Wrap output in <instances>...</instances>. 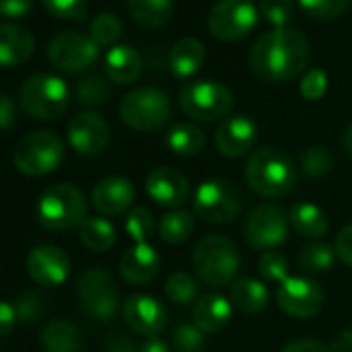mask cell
Instances as JSON below:
<instances>
[{
  "label": "cell",
  "instance_id": "cell-5",
  "mask_svg": "<svg viewBox=\"0 0 352 352\" xmlns=\"http://www.w3.org/2000/svg\"><path fill=\"white\" fill-rule=\"evenodd\" d=\"M21 108L36 120H54L63 116L71 102L69 85L50 73H36L21 85Z\"/></svg>",
  "mask_w": 352,
  "mask_h": 352
},
{
  "label": "cell",
  "instance_id": "cell-8",
  "mask_svg": "<svg viewBox=\"0 0 352 352\" xmlns=\"http://www.w3.org/2000/svg\"><path fill=\"white\" fill-rule=\"evenodd\" d=\"M181 110L201 122H214L230 114L234 106L232 91L216 81H193L181 89Z\"/></svg>",
  "mask_w": 352,
  "mask_h": 352
},
{
  "label": "cell",
  "instance_id": "cell-3",
  "mask_svg": "<svg viewBox=\"0 0 352 352\" xmlns=\"http://www.w3.org/2000/svg\"><path fill=\"white\" fill-rule=\"evenodd\" d=\"M193 267L199 280L210 288H226L234 284L241 270L236 245L222 234L204 236L193 251Z\"/></svg>",
  "mask_w": 352,
  "mask_h": 352
},
{
  "label": "cell",
  "instance_id": "cell-49",
  "mask_svg": "<svg viewBox=\"0 0 352 352\" xmlns=\"http://www.w3.org/2000/svg\"><path fill=\"white\" fill-rule=\"evenodd\" d=\"M17 120V106L13 98L7 94H0V131H7L15 124Z\"/></svg>",
  "mask_w": 352,
  "mask_h": 352
},
{
  "label": "cell",
  "instance_id": "cell-32",
  "mask_svg": "<svg viewBox=\"0 0 352 352\" xmlns=\"http://www.w3.org/2000/svg\"><path fill=\"white\" fill-rule=\"evenodd\" d=\"M160 239L168 245H181L191 239L195 230V218L187 210H174L160 220Z\"/></svg>",
  "mask_w": 352,
  "mask_h": 352
},
{
  "label": "cell",
  "instance_id": "cell-4",
  "mask_svg": "<svg viewBox=\"0 0 352 352\" xmlns=\"http://www.w3.org/2000/svg\"><path fill=\"white\" fill-rule=\"evenodd\" d=\"M87 220V201L83 193L71 185L60 183L46 189L38 201V222L48 230H73Z\"/></svg>",
  "mask_w": 352,
  "mask_h": 352
},
{
  "label": "cell",
  "instance_id": "cell-46",
  "mask_svg": "<svg viewBox=\"0 0 352 352\" xmlns=\"http://www.w3.org/2000/svg\"><path fill=\"white\" fill-rule=\"evenodd\" d=\"M333 249H336V255L340 257V261L352 267V222L340 230V234L336 236Z\"/></svg>",
  "mask_w": 352,
  "mask_h": 352
},
{
  "label": "cell",
  "instance_id": "cell-16",
  "mask_svg": "<svg viewBox=\"0 0 352 352\" xmlns=\"http://www.w3.org/2000/svg\"><path fill=\"white\" fill-rule=\"evenodd\" d=\"M69 143L79 155H98L102 153L110 143V126L108 122L91 110L79 112L71 118L69 129Z\"/></svg>",
  "mask_w": 352,
  "mask_h": 352
},
{
  "label": "cell",
  "instance_id": "cell-28",
  "mask_svg": "<svg viewBox=\"0 0 352 352\" xmlns=\"http://www.w3.org/2000/svg\"><path fill=\"white\" fill-rule=\"evenodd\" d=\"M288 220L292 224V228L296 230V234L305 236V239H321L327 234L329 228V220L325 216V212L315 206V204H296L292 206Z\"/></svg>",
  "mask_w": 352,
  "mask_h": 352
},
{
  "label": "cell",
  "instance_id": "cell-36",
  "mask_svg": "<svg viewBox=\"0 0 352 352\" xmlns=\"http://www.w3.org/2000/svg\"><path fill=\"white\" fill-rule=\"evenodd\" d=\"M122 36V23L112 13H100L89 28V38L98 46H112Z\"/></svg>",
  "mask_w": 352,
  "mask_h": 352
},
{
  "label": "cell",
  "instance_id": "cell-22",
  "mask_svg": "<svg viewBox=\"0 0 352 352\" xmlns=\"http://www.w3.org/2000/svg\"><path fill=\"white\" fill-rule=\"evenodd\" d=\"M36 50L34 34L15 23H0V67L11 69L25 65Z\"/></svg>",
  "mask_w": 352,
  "mask_h": 352
},
{
  "label": "cell",
  "instance_id": "cell-13",
  "mask_svg": "<svg viewBox=\"0 0 352 352\" xmlns=\"http://www.w3.org/2000/svg\"><path fill=\"white\" fill-rule=\"evenodd\" d=\"M245 239L257 251H274L288 239V218L280 208L259 206L245 220Z\"/></svg>",
  "mask_w": 352,
  "mask_h": 352
},
{
  "label": "cell",
  "instance_id": "cell-24",
  "mask_svg": "<svg viewBox=\"0 0 352 352\" xmlns=\"http://www.w3.org/2000/svg\"><path fill=\"white\" fill-rule=\"evenodd\" d=\"M206 60V48L197 38H181L168 54L170 73L176 79H189L199 73Z\"/></svg>",
  "mask_w": 352,
  "mask_h": 352
},
{
  "label": "cell",
  "instance_id": "cell-20",
  "mask_svg": "<svg viewBox=\"0 0 352 352\" xmlns=\"http://www.w3.org/2000/svg\"><path fill=\"white\" fill-rule=\"evenodd\" d=\"M91 201L102 216H120L131 210L135 201V187L122 176H106L94 187Z\"/></svg>",
  "mask_w": 352,
  "mask_h": 352
},
{
  "label": "cell",
  "instance_id": "cell-47",
  "mask_svg": "<svg viewBox=\"0 0 352 352\" xmlns=\"http://www.w3.org/2000/svg\"><path fill=\"white\" fill-rule=\"evenodd\" d=\"M104 350L106 352H139V348L135 346L133 338H129L122 331H112L104 340Z\"/></svg>",
  "mask_w": 352,
  "mask_h": 352
},
{
  "label": "cell",
  "instance_id": "cell-11",
  "mask_svg": "<svg viewBox=\"0 0 352 352\" xmlns=\"http://www.w3.org/2000/svg\"><path fill=\"white\" fill-rule=\"evenodd\" d=\"M259 11L253 0H220L208 15V28L220 42H236L257 25Z\"/></svg>",
  "mask_w": 352,
  "mask_h": 352
},
{
  "label": "cell",
  "instance_id": "cell-23",
  "mask_svg": "<svg viewBox=\"0 0 352 352\" xmlns=\"http://www.w3.org/2000/svg\"><path fill=\"white\" fill-rule=\"evenodd\" d=\"M232 319V302L222 294H204L193 305V323L204 333H216Z\"/></svg>",
  "mask_w": 352,
  "mask_h": 352
},
{
  "label": "cell",
  "instance_id": "cell-31",
  "mask_svg": "<svg viewBox=\"0 0 352 352\" xmlns=\"http://www.w3.org/2000/svg\"><path fill=\"white\" fill-rule=\"evenodd\" d=\"M79 239L81 243L94 251V253H106L116 243V230L106 218H87L79 226Z\"/></svg>",
  "mask_w": 352,
  "mask_h": 352
},
{
  "label": "cell",
  "instance_id": "cell-35",
  "mask_svg": "<svg viewBox=\"0 0 352 352\" xmlns=\"http://www.w3.org/2000/svg\"><path fill=\"white\" fill-rule=\"evenodd\" d=\"M206 333L195 323H181L172 331L174 352H206Z\"/></svg>",
  "mask_w": 352,
  "mask_h": 352
},
{
  "label": "cell",
  "instance_id": "cell-37",
  "mask_svg": "<svg viewBox=\"0 0 352 352\" xmlns=\"http://www.w3.org/2000/svg\"><path fill=\"white\" fill-rule=\"evenodd\" d=\"M300 172L307 176H323L331 170L333 157L323 145H311L300 153Z\"/></svg>",
  "mask_w": 352,
  "mask_h": 352
},
{
  "label": "cell",
  "instance_id": "cell-34",
  "mask_svg": "<svg viewBox=\"0 0 352 352\" xmlns=\"http://www.w3.org/2000/svg\"><path fill=\"white\" fill-rule=\"evenodd\" d=\"M164 292L168 300L174 305H179V307L191 305L197 298V282L187 272H174L168 276L164 284Z\"/></svg>",
  "mask_w": 352,
  "mask_h": 352
},
{
  "label": "cell",
  "instance_id": "cell-10",
  "mask_svg": "<svg viewBox=\"0 0 352 352\" xmlns=\"http://www.w3.org/2000/svg\"><path fill=\"white\" fill-rule=\"evenodd\" d=\"M77 296L87 315L96 321H112L118 313V288L114 278L102 267H89L79 276Z\"/></svg>",
  "mask_w": 352,
  "mask_h": 352
},
{
  "label": "cell",
  "instance_id": "cell-18",
  "mask_svg": "<svg viewBox=\"0 0 352 352\" xmlns=\"http://www.w3.org/2000/svg\"><path fill=\"white\" fill-rule=\"evenodd\" d=\"M122 317L124 323L141 336L155 338L166 323H168V311L166 307L149 294H133L122 305Z\"/></svg>",
  "mask_w": 352,
  "mask_h": 352
},
{
  "label": "cell",
  "instance_id": "cell-48",
  "mask_svg": "<svg viewBox=\"0 0 352 352\" xmlns=\"http://www.w3.org/2000/svg\"><path fill=\"white\" fill-rule=\"evenodd\" d=\"M32 11V0H0V15L9 19L25 17Z\"/></svg>",
  "mask_w": 352,
  "mask_h": 352
},
{
  "label": "cell",
  "instance_id": "cell-25",
  "mask_svg": "<svg viewBox=\"0 0 352 352\" xmlns=\"http://www.w3.org/2000/svg\"><path fill=\"white\" fill-rule=\"evenodd\" d=\"M141 69H143L141 54L131 46H112L104 60L106 77L118 85L135 83L141 75Z\"/></svg>",
  "mask_w": 352,
  "mask_h": 352
},
{
  "label": "cell",
  "instance_id": "cell-29",
  "mask_svg": "<svg viewBox=\"0 0 352 352\" xmlns=\"http://www.w3.org/2000/svg\"><path fill=\"white\" fill-rule=\"evenodd\" d=\"M166 145L172 153L181 157H191L204 151L206 147V133L191 122H179L174 124L166 135Z\"/></svg>",
  "mask_w": 352,
  "mask_h": 352
},
{
  "label": "cell",
  "instance_id": "cell-39",
  "mask_svg": "<svg viewBox=\"0 0 352 352\" xmlns=\"http://www.w3.org/2000/svg\"><path fill=\"white\" fill-rule=\"evenodd\" d=\"M298 5L309 17L329 21L346 13L350 0H298Z\"/></svg>",
  "mask_w": 352,
  "mask_h": 352
},
{
  "label": "cell",
  "instance_id": "cell-2",
  "mask_svg": "<svg viewBox=\"0 0 352 352\" xmlns=\"http://www.w3.org/2000/svg\"><path fill=\"white\" fill-rule=\"evenodd\" d=\"M245 183L261 197H282L296 183V168L292 160L278 147H261L251 153L245 164Z\"/></svg>",
  "mask_w": 352,
  "mask_h": 352
},
{
  "label": "cell",
  "instance_id": "cell-45",
  "mask_svg": "<svg viewBox=\"0 0 352 352\" xmlns=\"http://www.w3.org/2000/svg\"><path fill=\"white\" fill-rule=\"evenodd\" d=\"M300 96L309 102H317L325 96L327 91V75L323 69H311L302 79H300Z\"/></svg>",
  "mask_w": 352,
  "mask_h": 352
},
{
  "label": "cell",
  "instance_id": "cell-53",
  "mask_svg": "<svg viewBox=\"0 0 352 352\" xmlns=\"http://www.w3.org/2000/svg\"><path fill=\"white\" fill-rule=\"evenodd\" d=\"M139 352H172L170 346L160 338H149L139 346Z\"/></svg>",
  "mask_w": 352,
  "mask_h": 352
},
{
  "label": "cell",
  "instance_id": "cell-15",
  "mask_svg": "<svg viewBox=\"0 0 352 352\" xmlns=\"http://www.w3.org/2000/svg\"><path fill=\"white\" fill-rule=\"evenodd\" d=\"M25 267L36 284L44 288H54L65 284L71 276V257L65 249L56 245H40L30 251Z\"/></svg>",
  "mask_w": 352,
  "mask_h": 352
},
{
  "label": "cell",
  "instance_id": "cell-54",
  "mask_svg": "<svg viewBox=\"0 0 352 352\" xmlns=\"http://www.w3.org/2000/svg\"><path fill=\"white\" fill-rule=\"evenodd\" d=\"M342 147L344 151L352 157V124H348L342 133Z\"/></svg>",
  "mask_w": 352,
  "mask_h": 352
},
{
  "label": "cell",
  "instance_id": "cell-33",
  "mask_svg": "<svg viewBox=\"0 0 352 352\" xmlns=\"http://www.w3.org/2000/svg\"><path fill=\"white\" fill-rule=\"evenodd\" d=\"M336 249L325 243H309L298 253V265L307 274H323L336 261Z\"/></svg>",
  "mask_w": 352,
  "mask_h": 352
},
{
  "label": "cell",
  "instance_id": "cell-42",
  "mask_svg": "<svg viewBox=\"0 0 352 352\" xmlns=\"http://www.w3.org/2000/svg\"><path fill=\"white\" fill-rule=\"evenodd\" d=\"M124 228L135 243H147V239L153 232V216L145 208H135L126 216Z\"/></svg>",
  "mask_w": 352,
  "mask_h": 352
},
{
  "label": "cell",
  "instance_id": "cell-27",
  "mask_svg": "<svg viewBox=\"0 0 352 352\" xmlns=\"http://www.w3.org/2000/svg\"><path fill=\"white\" fill-rule=\"evenodd\" d=\"M230 302L243 313H261L270 302V290L261 280L236 278L230 288Z\"/></svg>",
  "mask_w": 352,
  "mask_h": 352
},
{
  "label": "cell",
  "instance_id": "cell-26",
  "mask_svg": "<svg viewBox=\"0 0 352 352\" xmlns=\"http://www.w3.org/2000/svg\"><path fill=\"white\" fill-rule=\"evenodd\" d=\"M40 342L46 352H81L83 329L69 319H52L44 325Z\"/></svg>",
  "mask_w": 352,
  "mask_h": 352
},
{
  "label": "cell",
  "instance_id": "cell-50",
  "mask_svg": "<svg viewBox=\"0 0 352 352\" xmlns=\"http://www.w3.org/2000/svg\"><path fill=\"white\" fill-rule=\"evenodd\" d=\"M17 323V313L15 307L7 300H0V338L9 336Z\"/></svg>",
  "mask_w": 352,
  "mask_h": 352
},
{
  "label": "cell",
  "instance_id": "cell-6",
  "mask_svg": "<svg viewBox=\"0 0 352 352\" xmlns=\"http://www.w3.org/2000/svg\"><path fill=\"white\" fill-rule=\"evenodd\" d=\"M172 116L170 98L157 87H139L120 100V118L126 126L151 133L160 131Z\"/></svg>",
  "mask_w": 352,
  "mask_h": 352
},
{
  "label": "cell",
  "instance_id": "cell-41",
  "mask_svg": "<svg viewBox=\"0 0 352 352\" xmlns=\"http://www.w3.org/2000/svg\"><path fill=\"white\" fill-rule=\"evenodd\" d=\"M259 274L263 280L274 282V284H282L288 276V261L282 253L278 251H265L259 257Z\"/></svg>",
  "mask_w": 352,
  "mask_h": 352
},
{
  "label": "cell",
  "instance_id": "cell-38",
  "mask_svg": "<svg viewBox=\"0 0 352 352\" xmlns=\"http://www.w3.org/2000/svg\"><path fill=\"white\" fill-rule=\"evenodd\" d=\"M77 98L85 106H102L110 98V85L100 75H87L77 85Z\"/></svg>",
  "mask_w": 352,
  "mask_h": 352
},
{
  "label": "cell",
  "instance_id": "cell-9",
  "mask_svg": "<svg viewBox=\"0 0 352 352\" xmlns=\"http://www.w3.org/2000/svg\"><path fill=\"white\" fill-rule=\"evenodd\" d=\"M195 214L210 224H228L243 210L239 187L226 179H210L195 191Z\"/></svg>",
  "mask_w": 352,
  "mask_h": 352
},
{
  "label": "cell",
  "instance_id": "cell-12",
  "mask_svg": "<svg viewBox=\"0 0 352 352\" xmlns=\"http://www.w3.org/2000/svg\"><path fill=\"white\" fill-rule=\"evenodd\" d=\"M100 46L79 32H63L48 46V60L63 73H81L96 65Z\"/></svg>",
  "mask_w": 352,
  "mask_h": 352
},
{
  "label": "cell",
  "instance_id": "cell-21",
  "mask_svg": "<svg viewBox=\"0 0 352 352\" xmlns=\"http://www.w3.org/2000/svg\"><path fill=\"white\" fill-rule=\"evenodd\" d=\"M118 270L126 284L143 286L155 278L160 270V255L149 243H135L122 253Z\"/></svg>",
  "mask_w": 352,
  "mask_h": 352
},
{
  "label": "cell",
  "instance_id": "cell-51",
  "mask_svg": "<svg viewBox=\"0 0 352 352\" xmlns=\"http://www.w3.org/2000/svg\"><path fill=\"white\" fill-rule=\"evenodd\" d=\"M282 352H331L329 346L317 340H294L282 348Z\"/></svg>",
  "mask_w": 352,
  "mask_h": 352
},
{
  "label": "cell",
  "instance_id": "cell-19",
  "mask_svg": "<svg viewBox=\"0 0 352 352\" xmlns=\"http://www.w3.org/2000/svg\"><path fill=\"white\" fill-rule=\"evenodd\" d=\"M255 139L257 124L249 116H230L218 126L214 143L224 157H243L251 151Z\"/></svg>",
  "mask_w": 352,
  "mask_h": 352
},
{
  "label": "cell",
  "instance_id": "cell-52",
  "mask_svg": "<svg viewBox=\"0 0 352 352\" xmlns=\"http://www.w3.org/2000/svg\"><path fill=\"white\" fill-rule=\"evenodd\" d=\"M327 346L331 352H352V329L350 327L340 329L338 333H333Z\"/></svg>",
  "mask_w": 352,
  "mask_h": 352
},
{
  "label": "cell",
  "instance_id": "cell-43",
  "mask_svg": "<svg viewBox=\"0 0 352 352\" xmlns=\"http://www.w3.org/2000/svg\"><path fill=\"white\" fill-rule=\"evenodd\" d=\"M259 11L274 28H286L294 15V3L292 0H259Z\"/></svg>",
  "mask_w": 352,
  "mask_h": 352
},
{
  "label": "cell",
  "instance_id": "cell-40",
  "mask_svg": "<svg viewBox=\"0 0 352 352\" xmlns=\"http://www.w3.org/2000/svg\"><path fill=\"white\" fill-rule=\"evenodd\" d=\"M15 313H17V321L21 323H36L44 313H46V296H42L40 292H23L17 296L15 300Z\"/></svg>",
  "mask_w": 352,
  "mask_h": 352
},
{
  "label": "cell",
  "instance_id": "cell-1",
  "mask_svg": "<svg viewBox=\"0 0 352 352\" xmlns=\"http://www.w3.org/2000/svg\"><path fill=\"white\" fill-rule=\"evenodd\" d=\"M249 63L261 81H292L309 65L307 38L292 28H274L253 44Z\"/></svg>",
  "mask_w": 352,
  "mask_h": 352
},
{
  "label": "cell",
  "instance_id": "cell-44",
  "mask_svg": "<svg viewBox=\"0 0 352 352\" xmlns=\"http://www.w3.org/2000/svg\"><path fill=\"white\" fill-rule=\"evenodd\" d=\"M46 11L58 19L83 21L87 17V0H42Z\"/></svg>",
  "mask_w": 352,
  "mask_h": 352
},
{
  "label": "cell",
  "instance_id": "cell-17",
  "mask_svg": "<svg viewBox=\"0 0 352 352\" xmlns=\"http://www.w3.org/2000/svg\"><path fill=\"white\" fill-rule=\"evenodd\" d=\"M145 191L157 206L176 210L189 199L191 187H189V179L183 172H179L176 168L160 166L147 174Z\"/></svg>",
  "mask_w": 352,
  "mask_h": 352
},
{
  "label": "cell",
  "instance_id": "cell-7",
  "mask_svg": "<svg viewBox=\"0 0 352 352\" xmlns=\"http://www.w3.org/2000/svg\"><path fill=\"white\" fill-rule=\"evenodd\" d=\"M65 157V145L52 131H36L23 137L13 153L15 168L28 176H44L54 172Z\"/></svg>",
  "mask_w": 352,
  "mask_h": 352
},
{
  "label": "cell",
  "instance_id": "cell-14",
  "mask_svg": "<svg viewBox=\"0 0 352 352\" xmlns=\"http://www.w3.org/2000/svg\"><path fill=\"white\" fill-rule=\"evenodd\" d=\"M278 307L294 319H311L323 307V290L309 278L290 276L276 292Z\"/></svg>",
  "mask_w": 352,
  "mask_h": 352
},
{
  "label": "cell",
  "instance_id": "cell-30",
  "mask_svg": "<svg viewBox=\"0 0 352 352\" xmlns=\"http://www.w3.org/2000/svg\"><path fill=\"white\" fill-rule=\"evenodd\" d=\"M126 9L141 28L157 30L172 17L174 3L172 0H126Z\"/></svg>",
  "mask_w": 352,
  "mask_h": 352
}]
</instances>
